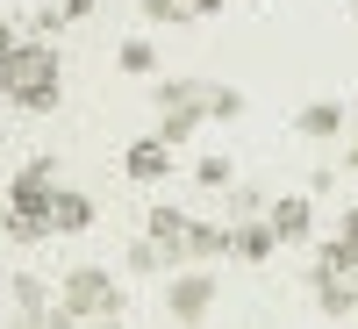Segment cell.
Segmentation results:
<instances>
[{
	"mask_svg": "<svg viewBox=\"0 0 358 329\" xmlns=\"http://www.w3.org/2000/svg\"><path fill=\"white\" fill-rule=\"evenodd\" d=\"M0 94H8L15 108H29V115H50L57 108V57L43 43L0 50Z\"/></svg>",
	"mask_w": 358,
	"mask_h": 329,
	"instance_id": "cell-1",
	"label": "cell"
},
{
	"mask_svg": "<svg viewBox=\"0 0 358 329\" xmlns=\"http://www.w3.org/2000/svg\"><path fill=\"white\" fill-rule=\"evenodd\" d=\"M57 301H65L79 322H115V315H122V286H115L101 265H72L65 286H57Z\"/></svg>",
	"mask_w": 358,
	"mask_h": 329,
	"instance_id": "cell-2",
	"label": "cell"
},
{
	"mask_svg": "<svg viewBox=\"0 0 358 329\" xmlns=\"http://www.w3.org/2000/svg\"><path fill=\"white\" fill-rule=\"evenodd\" d=\"M208 308H215V272H172V286H165V315L172 322H208Z\"/></svg>",
	"mask_w": 358,
	"mask_h": 329,
	"instance_id": "cell-3",
	"label": "cell"
},
{
	"mask_svg": "<svg viewBox=\"0 0 358 329\" xmlns=\"http://www.w3.org/2000/svg\"><path fill=\"white\" fill-rule=\"evenodd\" d=\"M294 129H301L308 143H337L351 129V115H344V101H308L301 115H294Z\"/></svg>",
	"mask_w": 358,
	"mask_h": 329,
	"instance_id": "cell-4",
	"label": "cell"
},
{
	"mask_svg": "<svg viewBox=\"0 0 358 329\" xmlns=\"http://www.w3.org/2000/svg\"><path fill=\"white\" fill-rule=\"evenodd\" d=\"M122 172H129V179H143V187H151V179H165V172H172V143H165V136L129 143V151H122Z\"/></svg>",
	"mask_w": 358,
	"mask_h": 329,
	"instance_id": "cell-5",
	"label": "cell"
},
{
	"mask_svg": "<svg viewBox=\"0 0 358 329\" xmlns=\"http://www.w3.org/2000/svg\"><path fill=\"white\" fill-rule=\"evenodd\" d=\"M265 222H273V236H280V244H308L315 207H308V200H273V207H265Z\"/></svg>",
	"mask_w": 358,
	"mask_h": 329,
	"instance_id": "cell-6",
	"label": "cell"
},
{
	"mask_svg": "<svg viewBox=\"0 0 358 329\" xmlns=\"http://www.w3.org/2000/svg\"><path fill=\"white\" fill-rule=\"evenodd\" d=\"M280 251V236H273V222H244V229H229V258H244V265H265V258H273Z\"/></svg>",
	"mask_w": 358,
	"mask_h": 329,
	"instance_id": "cell-7",
	"label": "cell"
},
{
	"mask_svg": "<svg viewBox=\"0 0 358 329\" xmlns=\"http://www.w3.org/2000/svg\"><path fill=\"white\" fill-rule=\"evenodd\" d=\"M15 308H22V322H36V329H43V315L57 308V293H50L36 272H22V279H15Z\"/></svg>",
	"mask_w": 358,
	"mask_h": 329,
	"instance_id": "cell-8",
	"label": "cell"
},
{
	"mask_svg": "<svg viewBox=\"0 0 358 329\" xmlns=\"http://www.w3.org/2000/svg\"><path fill=\"white\" fill-rule=\"evenodd\" d=\"M187 215H179V207H151V229H143V236H158V244L172 251V258H187Z\"/></svg>",
	"mask_w": 358,
	"mask_h": 329,
	"instance_id": "cell-9",
	"label": "cell"
},
{
	"mask_svg": "<svg viewBox=\"0 0 358 329\" xmlns=\"http://www.w3.org/2000/svg\"><path fill=\"white\" fill-rule=\"evenodd\" d=\"M86 222H94V200H86V193H65V187H57V200H50V229H86Z\"/></svg>",
	"mask_w": 358,
	"mask_h": 329,
	"instance_id": "cell-10",
	"label": "cell"
},
{
	"mask_svg": "<svg viewBox=\"0 0 358 329\" xmlns=\"http://www.w3.org/2000/svg\"><path fill=\"white\" fill-rule=\"evenodd\" d=\"M115 65H122L129 79H151V72H158V43H151V36H129L122 50H115Z\"/></svg>",
	"mask_w": 358,
	"mask_h": 329,
	"instance_id": "cell-11",
	"label": "cell"
},
{
	"mask_svg": "<svg viewBox=\"0 0 358 329\" xmlns=\"http://www.w3.org/2000/svg\"><path fill=\"white\" fill-rule=\"evenodd\" d=\"M187 258H229V229L194 222V229H187Z\"/></svg>",
	"mask_w": 358,
	"mask_h": 329,
	"instance_id": "cell-12",
	"label": "cell"
},
{
	"mask_svg": "<svg viewBox=\"0 0 358 329\" xmlns=\"http://www.w3.org/2000/svg\"><path fill=\"white\" fill-rule=\"evenodd\" d=\"M201 108L215 115V122H236V115H244V94H236V86H201Z\"/></svg>",
	"mask_w": 358,
	"mask_h": 329,
	"instance_id": "cell-13",
	"label": "cell"
},
{
	"mask_svg": "<svg viewBox=\"0 0 358 329\" xmlns=\"http://www.w3.org/2000/svg\"><path fill=\"white\" fill-rule=\"evenodd\" d=\"M315 265H330V272H358V244H351V236L337 229L330 244H322V258H315Z\"/></svg>",
	"mask_w": 358,
	"mask_h": 329,
	"instance_id": "cell-14",
	"label": "cell"
},
{
	"mask_svg": "<svg viewBox=\"0 0 358 329\" xmlns=\"http://www.w3.org/2000/svg\"><path fill=\"white\" fill-rule=\"evenodd\" d=\"M151 22H194V0H143Z\"/></svg>",
	"mask_w": 358,
	"mask_h": 329,
	"instance_id": "cell-15",
	"label": "cell"
},
{
	"mask_svg": "<svg viewBox=\"0 0 358 329\" xmlns=\"http://www.w3.org/2000/svg\"><path fill=\"white\" fill-rule=\"evenodd\" d=\"M15 187H57V165H50V158H29V165L15 172Z\"/></svg>",
	"mask_w": 358,
	"mask_h": 329,
	"instance_id": "cell-16",
	"label": "cell"
},
{
	"mask_svg": "<svg viewBox=\"0 0 358 329\" xmlns=\"http://www.w3.org/2000/svg\"><path fill=\"white\" fill-rule=\"evenodd\" d=\"M194 179H201L208 193H222V187H229V158H201V165H194Z\"/></svg>",
	"mask_w": 358,
	"mask_h": 329,
	"instance_id": "cell-17",
	"label": "cell"
},
{
	"mask_svg": "<svg viewBox=\"0 0 358 329\" xmlns=\"http://www.w3.org/2000/svg\"><path fill=\"white\" fill-rule=\"evenodd\" d=\"M229 207H236V215H265V193H251V187H236V193H229Z\"/></svg>",
	"mask_w": 358,
	"mask_h": 329,
	"instance_id": "cell-18",
	"label": "cell"
},
{
	"mask_svg": "<svg viewBox=\"0 0 358 329\" xmlns=\"http://www.w3.org/2000/svg\"><path fill=\"white\" fill-rule=\"evenodd\" d=\"M57 8H65V22H79V15H94L101 0H57Z\"/></svg>",
	"mask_w": 358,
	"mask_h": 329,
	"instance_id": "cell-19",
	"label": "cell"
},
{
	"mask_svg": "<svg viewBox=\"0 0 358 329\" xmlns=\"http://www.w3.org/2000/svg\"><path fill=\"white\" fill-rule=\"evenodd\" d=\"M0 50H15V22H8V8H0Z\"/></svg>",
	"mask_w": 358,
	"mask_h": 329,
	"instance_id": "cell-20",
	"label": "cell"
},
{
	"mask_svg": "<svg viewBox=\"0 0 358 329\" xmlns=\"http://www.w3.org/2000/svg\"><path fill=\"white\" fill-rule=\"evenodd\" d=\"M344 236H351V244H358V207H344V222H337Z\"/></svg>",
	"mask_w": 358,
	"mask_h": 329,
	"instance_id": "cell-21",
	"label": "cell"
},
{
	"mask_svg": "<svg viewBox=\"0 0 358 329\" xmlns=\"http://www.w3.org/2000/svg\"><path fill=\"white\" fill-rule=\"evenodd\" d=\"M215 8H222V0H194V15H215Z\"/></svg>",
	"mask_w": 358,
	"mask_h": 329,
	"instance_id": "cell-22",
	"label": "cell"
},
{
	"mask_svg": "<svg viewBox=\"0 0 358 329\" xmlns=\"http://www.w3.org/2000/svg\"><path fill=\"white\" fill-rule=\"evenodd\" d=\"M94 329H122V315H115V322H94Z\"/></svg>",
	"mask_w": 358,
	"mask_h": 329,
	"instance_id": "cell-23",
	"label": "cell"
},
{
	"mask_svg": "<svg viewBox=\"0 0 358 329\" xmlns=\"http://www.w3.org/2000/svg\"><path fill=\"white\" fill-rule=\"evenodd\" d=\"M0 207H8V187H0Z\"/></svg>",
	"mask_w": 358,
	"mask_h": 329,
	"instance_id": "cell-24",
	"label": "cell"
},
{
	"mask_svg": "<svg viewBox=\"0 0 358 329\" xmlns=\"http://www.w3.org/2000/svg\"><path fill=\"white\" fill-rule=\"evenodd\" d=\"M351 15H358V0H351Z\"/></svg>",
	"mask_w": 358,
	"mask_h": 329,
	"instance_id": "cell-25",
	"label": "cell"
}]
</instances>
